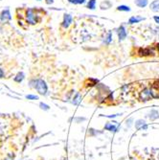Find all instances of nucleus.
<instances>
[{
  "label": "nucleus",
  "instance_id": "1",
  "mask_svg": "<svg viewBox=\"0 0 159 160\" xmlns=\"http://www.w3.org/2000/svg\"><path fill=\"white\" fill-rule=\"evenodd\" d=\"M33 82L35 85H34V88H36L37 91L41 95H45L48 91V86L46 85V82H45L43 80L41 79H37V80H34Z\"/></svg>",
  "mask_w": 159,
  "mask_h": 160
},
{
  "label": "nucleus",
  "instance_id": "27",
  "mask_svg": "<svg viewBox=\"0 0 159 160\" xmlns=\"http://www.w3.org/2000/svg\"><path fill=\"white\" fill-rule=\"evenodd\" d=\"M37 1H41V0H37Z\"/></svg>",
  "mask_w": 159,
  "mask_h": 160
},
{
  "label": "nucleus",
  "instance_id": "15",
  "mask_svg": "<svg viewBox=\"0 0 159 160\" xmlns=\"http://www.w3.org/2000/svg\"><path fill=\"white\" fill-rule=\"evenodd\" d=\"M111 41H112V34L109 32V33H107V34L105 36L103 42H104L105 44H106V45H109V44L111 43Z\"/></svg>",
  "mask_w": 159,
  "mask_h": 160
},
{
  "label": "nucleus",
  "instance_id": "19",
  "mask_svg": "<svg viewBox=\"0 0 159 160\" xmlns=\"http://www.w3.org/2000/svg\"><path fill=\"white\" fill-rule=\"evenodd\" d=\"M23 79H24V74L23 73H18V76L15 78V81L18 82H20L23 81Z\"/></svg>",
  "mask_w": 159,
  "mask_h": 160
},
{
  "label": "nucleus",
  "instance_id": "12",
  "mask_svg": "<svg viewBox=\"0 0 159 160\" xmlns=\"http://www.w3.org/2000/svg\"><path fill=\"white\" fill-rule=\"evenodd\" d=\"M86 8L91 11L96 10V8H97V0H88L86 2Z\"/></svg>",
  "mask_w": 159,
  "mask_h": 160
},
{
  "label": "nucleus",
  "instance_id": "25",
  "mask_svg": "<svg viewBox=\"0 0 159 160\" xmlns=\"http://www.w3.org/2000/svg\"><path fill=\"white\" fill-rule=\"evenodd\" d=\"M45 3L48 4V5H51L54 3V0H45Z\"/></svg>",
  "mask_w": 159,
  "mask_h": 160
},
{
  "label": "nucleus",
  "instance_id": "26",
  "mask_svg": "<svg viewBox=\"0 0 159 160\" xmlns=\"http://www.w3.org/2000/svg\"><path fill=\"white\" fill-rule=\"evenodd\" d=\"M3 76H4V72H3V70L0 68V78H3Z\"/></svg>",
  "mask_w": 159,
  "mask_h": 160
},
{
  "label": "nucleus",
  "instance_id": "22",
  "mask_svg": "<svg viewBox=\"0 0 159 160\" xmlns=\"http://www.w3.org/2000/svg\"><path fill=\"white\" fill-rule=\"evenodd\" d=\"M120 115L121 114H113V115H101V116L105 117V118H115V117L120 116Z\"/></svg>",
  "mask_w": 159,
  "mask_h": 160
},
{
  "label": "nucleus",
  "instance_id": "18",
  "mask_svg": "<svg viewBox=\"0 0 159 160\" xmlns=\"http://www.w3.org/2000/svg\"><path fill=\"white\" fill-rule=\"evenodd\" d=\"M68 2L73 5H83L86 2V0H68Z\"/></svg>",
  "mask_w": 159,
  "mask_h": 160
},
{
  "label": "nucleus",
  "instance_id": "8",
  "mask_svg": "<svg viewBox=\"0 0 159 160\" xmlns=\"http://www.w3.org/2000/svg\"><path fill=\"white\" fill-rule=\"evenodd\" d=\"M145 20V18L143 16H140V15H132L130 16L129 19H128V24H137L139 22Z\"/></svg>",
  "mask_w": 159,
  "mask_h": 160
},
{
  "label": "nucleus",
  "instance_id": "21",
  "mask_svg": "<svg viewBox=\"0 0 159 160\" xmlns=\"http://www.w3.org/2000/svg\"><path fill=\"white\" fill-rule=\"evenodd\" d=\"M26 98L28 99V100H38V96H36V95H32V94L26 95Z\"/></svg>",
  "mask_w": 159,
  "mask_h": 160
},
{
  "label": "nucleus",
  "instance_id": "16",
  "mask_svg": "<svg viewBox=\"0 0 159 160\" xmlns=\"http://www.w3.org/2000/svg\"><path fill=\"white\" fill-rule=\"evenodd\" d=\"M117 11H119V12L128 13V12H130V11H131V9H130V7L128 6V5H120V6L117 7Z\"/></svg>",
  "mask_w": 159,
  "mask_h": 160
},
{
  "label": "nucleus",
  "instance_id": "20",
  "mask_svg": "<svg viewBox=\"0 0 159 160\" xmlns=\"http://www.w3.org/2000/svg\"><path fill=\"white\" fill-rule=\"evenodd\" d=\"M39 107H41V108L43 109V110H49V108H50V107L48 106V104H44V103H41V104H39Z\"/></svg>",
  "mask_w": 159,
  "mask_h": 160
},
{
  "label": "nucleus",
  "instance_id": "7",
  "mask_svg": "<svg viewBox=\"0 0 159 160\" xmlns=\"http://www.w3.org/2000/svg\"><path fill=\"white\" fill-rule=\"evenodd\" d=\"M135 129L138 130H148V125L143 119H139L135 122Z\"/></svg>",
  "mask_w": 159,
  "mask_h": 160
},
{
  "label": "nucleus",
  "instance_id": "17",
  "mask_svg": "<svg viewBox=\"0 0 159 160\" xmlns=\"http://www.w3.org/2000/svg\"><path fill=\"white\" fill-rule=\"evenodd\" d=\"M8 19H11V14H10L9 10L3 11V13L1 14V20L2 21H7Z\"/></svg>",
  "mask_w": 159,
  "mask_h": 160
},
{
  "label": "nucleus",
  "instance_id": "9",
  "mask_svg": "<svg viewBox=\"0 0 159 160\" xmlns=\"http://www.w3.org/2000/svg\"><path fill=\"white\" fill-rule=\"evenodd\" d=\"M150 9L153 13H159V0H153L150 4Z\"/></svg>",
  "mask_w": 159,
  "mask_h": 160
},
{
  "label": "nucleus",
  "instance_id": "10",
  "mask_svg": "<svg viewBox=\"0 0 159 160\" xmlns=\"http://www.w3.org/2000/svg\"><path fill=\"white\" fill-rule=\"evenodd\" d=\"M134 4L137 6L138 8H146L148 5H149V0H134Z\"/></svg>",
  "mask_w": 159,
  "mask_h": 160
},
{
  "label": "nucleus",
  "instance_id": "24",
  "mask_svg": "<svg viewBox=\"0 0 159 160\" xmlns=\"http://www.w3.org/2000/svg\"><path fill=\"white\" fill-rule=\"evenodd\" d=\"M153 19H154V21L157 24H159V15H154L153 16Z\"/></svg>",
  "mask_w": 159,
  "mask_h": 160
},
{
  "label": "nucleus",
  "instance_id": "2",
  "mask_svg": "<svg viewBox=\"0 0 159 160\" xmlns=\"http://www.w3.org/2000/svg\"><path fill=\"white\" fill-rule=\"evenodd\" d=\"M27 21L30 24H36L37 22V15L32 9H29L27 11Z\"/></svg>",
  "mask_w": 159,
  "mask_h": 160
},
{
  "label": "nucleus",
  "instance_id": "4",
  "mask_svg": "<svg viewBox=\"0 0 159 160\" xmlns=\"http://www.w3.org/2000/svg\"><path fill=\"white\" fill-rule=\"evenodd\" d=\"M117 35H118V40L119 41H123L127 38L128 37V32L126 30V28H125V26L121 25L119 28L117 29Z\"/></svg>",
  "mask_w": 159,
  "mask_h": 160
},
{
  "label": "nucleus",
  "instance_id": "5",
  "mask_svg": "<svg viewBox=\"0 0 159 160\" xmlns=\"http://www.w3.org/2000/svg\"><path fill=\"white\" fill-rule=\"evenodd\" d=\"M151 98H152L151 89H150V88H145V89L141 92L142 101H149Z\"/></svg>",
  "mask_w": 159,
  "mask_h": 160
},
{
  "label": "nucleus",
  "instance_id": "14",
  "mask_svg": "<svg viewBox=\"0 0 159 160\" xmlns=\"http://www.w3.org/2000/svg\"><path fill=\"white\" fill-rule=\"evenodd\" d=\"M100 7H101L102 10H107V9L112 7V3L109 1V0H105V1H103L101 3Z\"/></svg>",
  "mask_w": 159,
  "mask_h": 160
},
{
  "label": "nucleus",
  "instance_id": "13",
  "mask_svg": "<svg viewBox=\"0 0 159 160\" xmlns=\"http://www.w3.org/2000/svg\"><path fill=\"white\" fill-rule=\"evenodd\" d=\"M82 94L80 92H77L76 93V95L74 96V98H73V101H72V104H75V106H79L80 104V103L82 102Z\"/></svg>",
  "mask_w": 159,
  "mask_h": 160
},
{
  "label": "nucleus",
  "instance_id": "3",
  "mask_svg": "<svg viewBox=\"0 0 159 160\" xmlns=\"http://www.w3.org/2000/svg\"><path fill=\"white\" fill-rule=\"evenodd\" d=\"M72 22H73V16L70 14H64L61 26L63 27L64 29H68L69 28V26L72 24Z\"/></svg>",
  "mask_w": 159,
  "mask_h": 160
},
{
  "label": "nucleus",
  "instance_id": "23",
  "mask_svg": "<svg viewBox=\"0 0 159 160\" xmlns=\"http://www.w3.org/2000/svg\"><path fill=\"white\" fill-rule=\"evenodd\" d=\"M132 121H133V119H132V118L128 119V120L127 121V126H128V128H129V126H131V122H132Z\"/></svg>",
  "mask_w": 159,
  "mask_h": 160
},
{
  "label": "nucleus",
  "instance_id": "11",
  "mask_svg": "<svg viewBox=\"0 0 159 160\" xmlns=\"http://www.w3.org/2000/svg\"><path fill=\"white\" fill-rule=\"evenodd\" d=\"M148 117H149L151 121H154L159 118V112L156 109H151V111L148 113Z\"/></svg>",
  "mask_w": 159,
  "mask_h": 160
},
{
  "label": "nucleus",
  "instance_id": "6",
  "mask_svg": "<svg viewBox=\"0 0 159 160\" xmlns=\"http://www.w3.org/2000/svg\"><path fill=\"white\" fill-rule=\"evenodd\" d=\"M105 130L111 131V132H116L118 130V122L112 121L111 123H107L105 125Z\"/></svg>",
  "mask_w": 159,
  "mask_h": 160
}]
</instances>
